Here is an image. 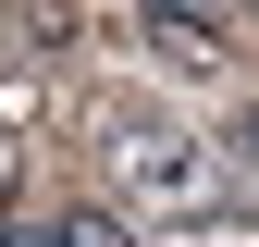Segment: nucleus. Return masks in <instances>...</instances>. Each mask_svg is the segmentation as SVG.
Returning <instances> with one entry per match:
<instances>
[{
	"instance_id": "1",
	"label": "nucleus",
	"mask_w": 259,
	"mask_h": 247,
	"mask_svg": "<svg viewBox=\"0 0 259 247\" xmlns=\"http://www.w3.org/2000/svg\"><path fill=\"white\" fill-rule=\"evenodd\" d=\"M99 161H111V185H123V210H160V223H210V198H222V161L185 136V124L136 111V99L99 111Z\"/></svg>"
},
{
	"instance_id": "5",
	"label": "nucleus",
	"mask_w": 259,
	"mask_h": 247,
	"mask_svg": "<svg viewBox=\"0 0 259 247\" xmlns=\"http://www.w3.org/2000/svg\"><path fill=\"white\" fill-rule=\"evenodd\" d=\"M235 148H247V173H259V99H247V111H235Z\"/></svg>"
},
{
	"instance_id": "2",
	"label": "nucleus",
	"mask_w": 259,
	"mask_h": 247,
	"mask_svg": "<svg viewBox=\"0 0 259 247\" xmlns=\"http://www.w3.org/2000/svg\"><path fill=\"white\" fill-rule=\"evenodd\" d=\"M148 13V50L173 62V74H222V62H235V37H222L210 13H160V0H136Z\"/></svg>"
},
{
	"instance_id": "3",
	"label": "nucleus",
	"mask_w": 259,
	"mask_h": 247,
	"mask_svg": "<svg viewBox=\"0 0 259 247\" xmlns=\"http://www.w3.org/2000/svg\"><path fill=\"white\" fill-rule=\"evenodd\" d=\"M62 247H136V223H123V210H74V223H62Z\"/></svg>"
},
{
	"instance_id": "7",
	"label": "nucleus",
	"mask_w": 259,
	"mask_h": 247,
	"mask_svg": "<svg viewBox=\"0 0 259 247\" xmlns=\"http://www.w3.org/2000/svg\"><path fill=\"white\" fill-rule=\"evenodd\" d=\"M13 37H25V0H0V50H13Z\"/></svg>"
},
{
	"instance_id": "6",
	"label": "nucleus",
	"mask_w": 259,
	"mask_h": 247,
	"mask_svg": "<svg viewBox=\"0 0 259 247\" xmlns=\"http://www.w3.org/2000/svg\"><path fill=\"white\" fill-rule=\"evenodd\" d=\"M13 173H25V148H13V124H0V198H13Z\"/></svg>"
},
{
	"instance_id": "4",
	"label": "nucleus",
	"mask_w": 259,
	"mask_h": 247,
	"mask_svg": "<svg viewBox=\"0 0 259 247\" xmlns=\"http://www.w3.org/2000/svg\"><path fill=\"white\" fill-rule=\"evenodd\" d=\"M185 247H259V223H198Z\"/></svg>"
},
{
	"instance_id": "8",
	"label": "nucleus",
	"mask_w": 259,
	"mask_h": 247,
	"mask_svg": "<svg viewBox=\"0 0 259 247\" xmlns=\"http://www.w3.org/2000/svg\"><path fill=\"white\" fill-rule=\"evenodd\" d=\"M160 13H210V25H222V0H160Z\"/></svg>"
}]
</instances>
